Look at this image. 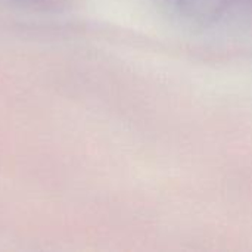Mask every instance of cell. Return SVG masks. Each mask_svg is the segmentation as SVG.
<instances>
[{"instance_id": "cell-1", "label": "cell", "mask_w": 252, "mask_h": 252, "mask_svg": "<svg viewBox=\"0 0 252 252\" xmlns=\"http://www.w3.org/2000/svg\"><path fill=\"white\" fill-rule=\"evenodd\" d=\"M183 4L198 16H213L223 10L229 0H182Z\"/></svg>"}]
</instances>
